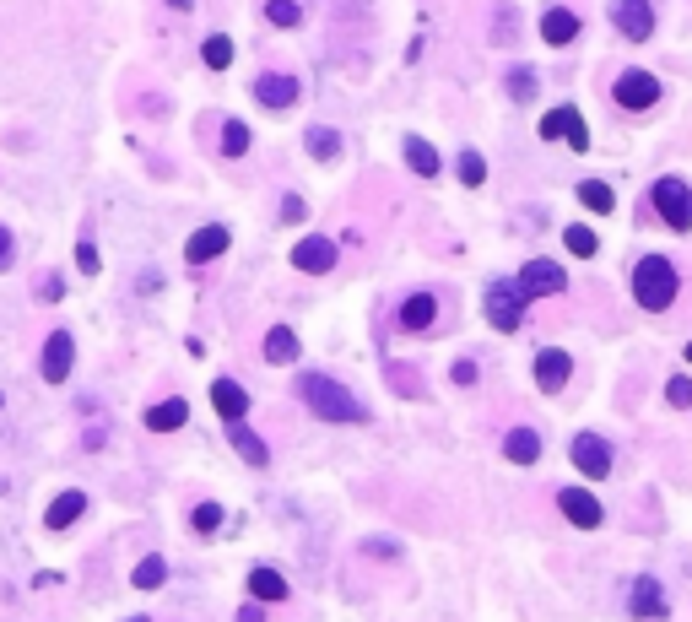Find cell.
I'll list each match as a JSON object with an SVG mask.
<instances>
[{"mask_svg": "<svg viewBox=\"0 0 692 622\" xmlns=\"http://www.w3.org/2000/svg\"><path fill=\"white\" fill-rule=\"evenodd\" d=\"M487 179V163H482V152H460V184H482Z\"/></svg>", "mask_w": 692, "mask_h": 622, "instance_id": "d6a6232c", "label": "cell"}, {"mask_svg": "<svg viewBox=\"0 0 692 622\" xmlns=\"http://www.w3.org/2000/svg\"><path fill=\"white\" fill-rule=\"evenodd\" d=\"M579 201L590 211H611V206H617V195H611V184H601V179H584L579 184Z\"/></svg>", "mask_w": 692, "mask_h": 622, "instance_id": "f546056e", "label": "cell"}, {"mask_svg": "<svg viewBox=\"0 0 692 622\" xmlns=\"http://www.w3.org/2000/svg\"><path fill=\"white\" fill-rule=\"evenodd\" d=\"M222 249H228V228H217V222H211V228L190 233V244H184V260H190V266H206V260L222 255Z\"/></svg>", "mask_w": 692, "mask_h": 622, "instance_id": "e0dca14e", "label": "cell"}, {"mask_svg": "<svg viewBox=\"0 0 692 622\" xmlns=\"http://www.w3.org/2000/svg\"><path fill=\"white\" fill-rule=\"evenodd\" d=\"M298 357V330L276 325L271 336H265V363H292Z\"/></svg>", "mask_w": 692, "mask_h": 622, "instance_id": "d4e9b609", "label": "cell"}, {"mask_svg": "<svg viewBox=\"0 0 692 622\" xmlns=\"http://www.w3.org/2000/svg\"><path fill=\"white\" fill-rule=\"evenodd\" d=\"M536 71H530V65H519V71H509V98H519V103H530L536 98Z\"/></svg>", "mask_w": 692, "mask_h": 622, "instance_id": "1f68e13d", "label": "cell"}, {"mask_svg": "<svg viewBox=\"0 0 692 622\" xmlns=\"http://www.w3.org/2000/svg\"><path fill=\"white\" fill-rule=\"evenodd\" d=\"M563 238H568V249H574V255H579V260H590V255H595V249H601V244H595V233H590V228H568Z\"/></svg>", "mask_w": 692, "mask_h": 622, "instance_id": "8d00e7d4", "label": "cell"}, {"mask_svg": "<svg viewBox=\"0 0 692 622\" xmlns=\"http://www.w3.org/2000/svg\"><path fill=\"white\" fill-rule=\"evenodd\" d=\"M249 595H255V601H287L292 590L276 568H249Z\"/></svg>", "mask_w": 692, "mask_h": 622, "instance_id": "603a6c76", "label": "cell"}, {"mask_svg": "<svg viewBox=\"0 0 692 622\" xmlns=\"http://www.w3.org/2000/svg\"><path fill=\"white\" fill-rule=\"evenodd\" d=\"M514 38V6H498V28H492V44H509Z\"/></svg>", "mask_w": 692, "mask_h": 622, "instance_id": "ab89813d", "label": "cell"}, {"mask_svg": "<svg viewBox=\"0 0 692 622\" xmlns=\"http://www.w3.org/2000/svg\"><path fill=\"white\" fill-rule=\"evenodd\" d=\"M130 622H146V617H130Z\"/></svg>", "mask_w": 692, "mask_h": 622, "instance_id": "f907efd6", "label": "cell"}, {"mask_svg": "<svg viewBox=\"0 0 692 622\" xmlns=\"http://www.w3.org/2000/svg\"><path fill=\"white\" fill-rule=\"evenodd\" d=\"M211 406H217V412L228 417V428H233V422L249 417V390L238 385V379H211Z\"/></svg>", "mask_w": 692, "mask_h": 622, "instance_id": "5bb4252c", "label": "cell"}, {"mask_svg": "<svg viewBox=\"0 0 692 622\" xmlns=\"http://www.w3.org/2000/svg\"><path fill=\"white\" fill-rule=\"evenodd\" d=\"M228 439H233V449L249 460V466H265V460H271V449H265V439H260L255 428H244V422H233V428H228Z\"/></svg>", "mask_w": 692, "mask_h": 622, "instance_id": "cb8c5ba5", "label": "cell"}, {"mask_svg": "<svg viewBox=\"0 0 692 622\" xmlns=\"http://www.w3.org/2000/svg\"><path fill=\"white\" fill-rule=\"evenodd\" d=\"M541 38H547V44H557V49L574 44V38H579V17H574V11H563V6H552L547 17H541Z\"/></svg>", "mask_w": 692, "mask_h": 622, "instance_id": "ffe728a7", "label": "cell"}, {"mask_svg": "<svg viewBox=\"0 0 692 622\" xmlns=\"http://www.w3.org/2000/svg\"><path fill=\"white\" fill-rule=\"evenodd\" d=\"M503 455H509L514 466H536L541 460V433L536 428H509L503 433Z\"/></svg>", "mask_w": 692, "mask_h": 622, "instance_id": "ac0fdd59", "label": "cell"}, {"mask_svg": "<svg viewBox=\"0 0 692 622\" xmlns=\"http://www.w3.org/2000/svg\"><path fill=\"white\" fill-rule=\"evenodd\" d=\"M676 266L665 255H644L633 266V298H638V309H649V314H665L676 303Z\"/></svg>", "mask_w": 692, "mask_h": 622, "instance_id": "7a4b0ae2", "label": "cell"}, {"mask_svg": "<svg viewBox=\"0 0 692 622\" xmlns=\"http://www.w3.org/2000/svg\"><path fill=\"white\" fill-rule=\"evenodd\" d=\"M249 152V130H244V119H228L222 125V157H244Z\"/></svg>", "mask_w": 692, "mask_h": 622, "instance_id": "4dcf8cb0", "label": "cell"}, {"mask_svg": "<svg viewBox=\"0 0 692 622\" xmlns=\"http://www.w3.org/2000/svg\"><path fill=\"white\" fill-rule=\"evenodd\" d=\"M298 76L292 71H265L260 82H255V98H260V109H292L298 103Z\"/></svg>", "mask_w": 692, "mask_h": 622, "instance_id": "8fae6325", "label": "cell"}, {"mask_svg": "<svg viewBox=\"0 0 692 622\" xmlns=\"http://www.w3.org/2000/svg\"><path fill=\"white\" fill-rule=\"evenodd\" d=\"M687 363H692V341H687Z\"/></svg>", "mask_w": 692, "mask_h": 622, "instance_id": "681fc988", "label": "cell"}, {"mask_svg": "<svg viewBox=\"0 0 692 622\" xmlns=\"http://www.w3.org/2000/svg\"><path fill=\"white\" fill-rule=\"evenodd\" d=\"M190 525H195V531H217V525H222V504H195V514H190Z\"/></svg>", "mask_w": 692, "mask_h": 622, "instance_id": "d590c367", "label": "cell"}, {"mask_svg": "<svg viewBox=\"0 0 692 622\" xmlns=\"http://www.w3.org/2000/svg\"><path fill=\"white\" fill-rule=\"evenodd\" d=\"M184 417H190V406H184L179 395H173V401H157L152 412H146V428H152V433H179V428H184Z\"/></svg>", "mask_w": 692, "mask_h": 622, "instance_id": "7402d4cb", "label": "cell"}, {"mask_svg": "<svg viewBox=\"0 0 692 622\" xmlns=\"http://www.w3.org/2000/svg\"><path fill=\"white\" fill-rule=\"evenodd\" d=\"M303 211H309V206H303L298 195H287V201H282V222H303Z\"/></svg>", "mask_w": 692, "mask_h": 622, "instance_id": "7bdbcfd3", "label": "cell"}, {"mask_svg": "<svg viewBox=\"0 0 692 622\" xmlns=\"http://www.w3.org/2000/svg\"><path fill=\"white\" fill-rule=\"evenodd\" d=\"M265 22H271V28H298L303 6L298 0H265Z\"/></svg>", "mask_w": 692, "mask_h": 622, "instance_id": "4316f807", "label": "cell"}, {"mask_svg": "<svg viewBox=\"0 0 692 622\" xmlns=\"http://www.w3.org/2000/svg\"><path fill=\"white\" fill-rule=\"evenodd\" d=\"M649 201H655V211H660L665 222H671L676 233L692 228V184H682V179H660Z\"/></svg>", "mask_w": 692, "mask_h": 622, "instance_id": "277c9868", "label": "cell"}, {"mask_svg": "<svg viewBox=\"0 0 692 622\" xmlns=\"http://www.w3.org/2000/svg\"><path fill=\"white\" fill-rule=\"evenodd\" d=\"M482 303H487L492 330H503V336H514V330L525 325V309H530V298L519 293V282H492Z\"/></svg>", "mask_w": 692, "mask_h": 622, "instance_id": "3957f363", "label": "cell"}, {"mask_svg": "<svg viewBox=\"0 0 692 622\" xmlns=\"http://www.w3.org/2000/svg\"><path fill=\"white\" fill-rule=\"evenodd\" d=\"M433 325H438V298L433 293H411L401 303V330H411V336H428Z\"/></svg>", "mask_w": 692, "mask_h": 622, "instance_id": "9a60e30c", "label": "cell"}, {"mask_svg": "<svg viewBox=\"0 0 692 622\" xmlns=\"http://www.w3.org/2000/svg\"><path fill=\"white\" fill-rule=\"evenodd\" d=\"M611 98H617L622 109H655V103H660V82H655L649 71H638V65H633V71H622V76H617Z\"/></svg>", "mask_w": 692, "mask_h": 622, "instance_id": "8992f818", "label": "cell"}, {"mask_svg": "<svg viewBox=\"0 0 692 622\" xmlns=\"http://www.w3.org/2000/svg\"><path fill=\"white\" fill-rule=\"evenodd\" d=\"M519 293L525 298H552V293H563L568 287V276H563V266L557 260H530V266H519Z\"/></svg>", "mask_w": 692, "mask_h": 622, "instance_id": "5b68a950", "label": "cell"}, {"mask_svg": "<svg viewBox=\"0 0 692 622\" xmlns=\"http://www.w3.org/2000/svg\"><path fill=\"white\" fill-rule=\"evenodd\" d=\"M557 119H563V141L574 152H590V130H584V114L574 109V103H563V109H557Z\"/></svg>", "mask_w": 692, "mask_h": 622, "instance_id": "484cf974", "label": "cell"}, {"mask_svg": "<svg viewBox=\"0 0 692 622\" xmlns=\"http://www.w3.org/2000/svg\"><path fill=\"white\" fill-rule=\"evenodd\" d=\"M238 622H265V612H260V601H249V606H238Z\"/></svg>", "mask_w": 692, "mask_h": 622, "instance_id": "bcb514c9", "label": "cell"}, {"mask_svg": "<svg viewBox=\"0 0 692 622\" xmlns=\"http://www.w3.org/2000/svg\"><path fill=\"white\" fill-rule=\"evenodd\" d=\"M201 60L211 65V71H228L233 65V38H222V33H211L206 44H201Z\"/></svg>", "mask_w": 692, "mask_h": 622, "instance_id": "83f0119b", "label": "cell"}, {"mask_svg": "<svg viewBox=\"0 0 692 622\" xmlns=\"http://www.w3.org/2000/svg\"><path fill=\"white\" fill-rule=\"evenodd\" d=\"M76 266H82L87 276H98V271H103V260H98V244H92L87 233H82V244H76Z\"/></svg>", "mask_w": 692, "mask_h": 622, "instance_id": "74e56055", "label": "cell"}, {"mask_svg": "<svg viewBox=\"0 0 692 622\" xmlns=\"http://www.w3.org/2000/svg\"><path fill=\"white\" fill-rule=\"evenodd\" d=\"M611 22H617L622 38H633V44H644V38L655 33V11H649V0H611Z\"/></svg>", "mask_w": 692, "mask_h": 622, "instance_id": "ba28073f", "label": "cell"}, {"mask_svg": "<svg viewBox=\"0 0 692 622\" xmlns=\"http://www.w3.org/2000/svg\"><path fill=\"white\" fill-rule=\"evenodd\" d=\"M82 514H87V493H76V487H71V493H60L55 504H49L44 525H49V531H65V525H76Z\"/></svg>", "mask_w": 692, "mask_h": 622, "instance_id": "d6986e66", "label": "cell"}, {"mask_svg": "<svg viewBox=\"0 0 692 622\" xmlns=\"http://www.w3.org/2000/svg\"><path fill=\"white\" fill-rule=\"evenodd\" d=\"M71 363H76L71 330H49V341H44V379H49V385H60V379L71 374Z\"/></svg>", "mask_w": 692, "mask_h": 622, "instance_id": "4fadbf2b", "label": "cell"}, {"mask_svg": "<svg viewBox=\"0 0 692 622\" xmlns=\"http://www.w3.org/2000/svg\"><path fill=\"white\" fill-rule=\"evenodd\" d=\"M406 163H411V174H422V179H438V168H444V157L433 152V141H422V136H406Z\"/></svg>", "mask_w": 692, "mask_h": 622, "instance_id": "44dd1931", "label": "cell"}, {"mask_svg": "<svg viewBox=\"0 0 692 622\" xmlns=\"http://www.w3.org/2000/svg\"><path fill=\"white\" fill-rule=\"evenodd\" d=\"M541 136H547V141L563 136V119H557V109H552V114H541Z\"/></svg>", "mask_w": 692, "mask_h": 622, "instance_id": "ee69618b", "label": "cell"}, {"mask_svg": "<svg viewBox=\"0 0 692 622\" xmlns=\"http://www.w3.org/2000/svg\"><path fill=\"white\" fill-rule=\"evenodd\" d=\"M309 152L314 157H336L341 152V136H336V130H309Z\"/></svg>", "mask_w": 692, "mask_h": 622, "instance_id": "836d02e7", "label": "cell"}, {"mask_svg": "<svg viewBox=\"0 0 692 622\" xmlns=\"http://www.w3.org/2000/svg\"><path fill=\"white\" fill-rule=\"evenodd\" d=\"M130 579H136V590H157V585L168 579V563L152 552V558H141V563H136V574H130Z\"/></svg>", "mask_w": 692, "mask_h": 622, "instance_id": "f1b7e54d", "label": "cell"}, {"mask_svg": "<svg viewBox=\"0 0 692 622\" xmlns=\"http://www.w3.org/2000/svg\"><path fill=\"white\" fill-rule=\"evenodd\" d=\"M168 6H179V11H184V6H190V0H168Z\"/></svg>", "mask_w": 692, "mask_h": 622, "instance_id": "c3c4849f", "label": "cell"}, {"mask_svg": "<svg viewBox=\"0 0 692 622\" xmlns=\"http://www.w3.org/2000/svg\"><path fill=\"white\" fill-rule=\"evenodd\" d=\"M557 509H563V520L579 525V531H595V525L606 520V509L595 504V493H584V487H563V493H557Z\"/></svg>", "mask_w": 692, "mask_h": 622, "instance_id": "52a82bcc", "label": "cell"}, {"mask_svg": "<svg viewBox=\"0 0 692 622\" xmlns=\"http://www.w3.org/2000/svg\"><path fill=\"white\" fill-rule=\"evenodd\" d=\"M6 266H11V233L0 228V271H6Z\"/></svg>", "mask_w": 692, "mask_h": 622, "instance_id": "7dc6e473", "label": "cell"}, {"mask_svg": "<svg viewBox=\"0 0 692 622\" xmlns=\"http://www.w3.org/2000/svg\"><path fill=\"white\" fill-rule=\"evenodd\" d=\"M368 552H374V558H395L401 547H395V541H384V536H374V541H368Z\"/></svg>", "mask_w": 692, "mask_h": 622, "instance_id": "f6af8a7d", "label": "cell"}, {"mask_svg": "<svg viewBox=\"0 0 692 622\" xmlns=\"http://www.w3.org/2000/svg\"><path fill=\"white\" fill-rule=\"evenodd\" d=\"M411 374H417V368H406V363H395V368H390L395 390H401V395H422V385H417V379H411Z\"/></svg>", "mask_w": 692, "mask_h": 622, "instance_id": "f35d334b", "label": "cell"}, {"mask_svg": "<svg viewBox=\"0 0 692 622\" xmlns=\"http://www.w3.org/2000/svg\"><path fill=\"white\" fill-rule=\"evenodd\" d=\"M628 612L638 622H649V617H665V590H660V579H633V595H628Z\"/></svg>", "mask_w": 692, "mask_h": 622, "instance_id": "2e32d148", "label": "cell"}, {"mask_svg": "<svg viewBox=\"0 0 692 622\" xmlns=\"http://www.w3.org/2000/svg\"><path fill=\"white\" fill-rule=\"evenodd\" d=\"M568 374H574V357H568L563 347L536 352V385H541V395H557L568 385Z\"/></svg>", "mask_w": 692, "mask_h": 622, "instance_id": "7c38bea8", "label": "cell"}, {"mask_svg": "<svg viewBox=\"0 0 692 622\" xmlns=\"http://www.w3.org/2000/svg\"><path fill=\"white\" fill-rule=\"evenodd\" d=\"M665 401H671L676 412H687V406H692V379H687V374H676L671 385H665Z\"/></svg>", "mask_w": 692, "mask_h": 622, "instance_id": "e575fe53", "label": "cell"}, {"mask_svg": "<svg viewBox=\"0 0 692 622\" xmlns=\"http://www.w3.org/2000/svg\"><path fill=\"white\" fill-rule=\"evenodd\" d=\"M336 255H341V249H336V238L309 233L298 249H292V266H298V271H309V276H325L330 266H336Z\"/></svg>", "mask_w": 692, "mask_h": 622, "instance_id": "9c48e42d", "label": "cell"}, {"mask_svg": "<svg viewBox=\"0 0 692 622\" xmlns=\"http://www.w3.org/2000/svg\"><path fill=\"white\" fill-rule=\"evenodd\" d=\"M568 455H574V466H579L584 476H611V460H617V455H611V444L601 439V433H579Z\"/></svg>", "mask_w": 692, "mask_h": 622, "instance_id": "30bf717a", "label": "cell"}, {"mask_svg": "<svg viewBox=\"0 0 692 622\" xmlns=\"http://www.w3.org/2000/svg\"><path fill=\"white\" fill-rule=\"evenodd\" d=\"M38 298H44V303H60V298H65V282H60V276H44V282H38Z\"/></svg>", "mask_w": 692, "mask_h": 622, "instance_id": "60d3db41", "label": "cell"}, {"mask_svg": "<svg viewBox=\"0 0 692 622\" xmlns=\"http://www.w3.org/2000/svg\"><path fill=\"white\" fill-rule=\"evenodd\" d=\"M476 374H482V368H476L471 357H460V363H455V385H476Z\"/></svg>", "mask_w": 692, "mask_h": 622, "instance_id": "b9f144b4", "label": "cell"}, {"mask_svg": "<svg viewBox=\"0 0 692 622\" xmlns=\"http://www.w3.org/2000/svg\"><path fill=\"white\" fill-rule=\"evenodd\" d=\"M298 395H303V406H309L314 417H325V422H363L368 417L363 401L330 374H298Z\"/></svg>", "mask_w": 692, "mask_h": 622, "instance_id": "6da1fadb", "label": "cell"}]
</instances>
